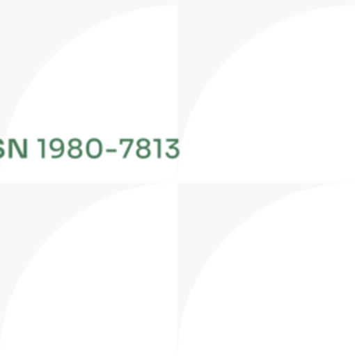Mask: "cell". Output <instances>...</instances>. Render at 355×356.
I'll return each mask as SVG.
<instances>
[{
    "instance_id": "cell-1",
    "label": "cell",
    "mask_w": 355,
    "mask_h": 356,
    "mask_svg": "<svg viewBox=\"0 0 355 356\" xmlns=\"http://www.w3.org/2000/svg\"><path fill=\"white\" fill-rule=\"evenodd\" d=\"M86 152H88L89 157H92V159L99 157V154L102 152V143L97 139H90L86 145Z\"/></svg>"
},
{
    "instance_id": "cell-2",
    "label": "cell",
    "mask_w": 355,
    "mask_h": 356,
    "mask_svg": "<svg viewBox=\"0 0 355 356\" xmlns=\"http://www.w3.org/2000/svg\"><path fill=\"white\" fill-rule=\"evenodd\" d=\"M50 149H53V150L58 149V154L61 156V154H63V152H64L63 140H61V139H53V140H50Z\"/></svg>"
},
{
    "instance_id": "cell-3",
    "label": "cell",
    "mask_w": 355,
    "mask_h": 356,
    "mask_svg": "<svg viewBox=\"0 0 355 356\" xmlns=\"http://www.w3.org/2000/svg\"><path fill=\"white\" fill-rule=\"evenodd\" d=\"M68 154H70V157H72V159H78V157L82 156V152H81L79 147H70Z\"/></svg>"
},
{
    "instance_id": "cell-4",
    "label": "cell",
    "mask_w": 355,
    "mask_h": 356,
    "mask_svg": "<svg viewBox=\"0 0 355 356\" xmlns=\"http://www.w3.org/2000/svg\"><path fill=\"white\" fill-rule=\"evenodd\" d=\"M11 143H13V146H14V147H15V149H17V152H18V154H19V157H21V159H26V156H25V154H24V152H22V150H21V147H19V145H18V143H17V140H15V139H13V138H11Z\"/></svg>"
},
{
    "instance_id": "cell-5",
    "label": "cell",
    "mask_w": 355,
    "mask_h": 356,
    "mask_svg": "<svg viewBox=\"0 0 355 356\" xmlns=\"http://www.w3.org/2000/svg\"><path fill=\"white\" fill-rule=\"evenodd\" d=\"M81 146V140L79 139H71L70 140V147H79Z\"/></svg>"
},
{
    "instance_id": "cell-6",
    "label": "cell",
    "mask_w": 355,
    "mask_h": 356,
    "mask_svg": "<svg viewBox=\"0 0 355 356\" xmlns=\"http://www.w3.org/2000/svg\"><path fill=\"white\" fill-rule=\"evenodd\" d=\"M8 157L13 159V143H11V139L8 140Z\"/></svg>"
},
{
    "instance_id": "cell-7",
    "label": "cell",
    "mask_w": 355,
    "mask_h": 356,
    "mask_svg": "<svg viewBox=\"0 0 355 356\" xmlns=\"http://www.w3.org/2000/svg\"><path fill=\"white\" fill-rule=\"evenodd\" d=\"M138 156H139V157H148V156H149V150H139V152H138Z\"/></svg>"
},
{
    "instance_id": "cell-8",
    "label": "cell",
    "mask_w": 355,
    "mask_h": 356,
    "mask_svg": "<svg viewBox=\"0 0 355 356\" xmlns=\"http://www.w3.org/2000/svg\"><path fill=\"white\" fill-rule=\"evenodd\" d=\"M39 142L42 143V157H45V140L39 139Z\"/></svg>"
},
{
    "instance_id": "cell-9",
    "label": "cell",
    "mask_w": 355,
    "mask_h": 356,
    "mask_svg": "<svg viewBox=\"0 0 355 356\" xmlns=\"http://www.w3.org/2000/svg\"><path fill=\"white\" fill-rule=\"evenodd\" d=\"M26 143H28V140L24 139V154L28 157V153H26Z\"/></svg>"
}]
</instances>
